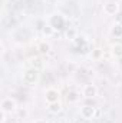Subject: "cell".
Segmentation results:
<instances>
[{
	"mask_svg": "<svg viewBox=\"0 0 122 123\" xmlns=\"http://www.w3.org/2000/svg\"><path fill=\"white\" fill-rule=\"evenodd\" d=\"M58 96H59V93L56 92V90H49L47 92V100L49 102H55L58 99Z\"/></svg>",
	"mask_w": 122,
	"mask_h": 123,
	"instance_id": "6da1fadb",
	"label": "cell"
},
{
	"mask_svg": "<svg viewBox=\"0 0 122 123\" xmlns=\"http://www.w3.org/2000/svg\"><path fill=\"white\" fill-rule=\"evenodd\" d=\"M82 115H83L85 117H92V116H93V107H85V109L82 110Z\"/></svg>",
	"mask_w": 122,
	"mask_h": 123,
	"instance_id": "7a4b0ae2",
	"label": "cell"
},
{
	"mask_svg": "<svg viewBox=\"0 0 122 123\" xmlns=\"http://www.w3.org/2000/svg\"><path fill=\"white\" fill-rule=\"evenodd\" d=\"M85 96L86 97H91V96H95V87H92L91 85L85 87Z\"/></svg>",
	"mask_w": 122,
	"mask_h": 123,
	"instance_id": "3957f363",
	"label": "cell"
},
{
	"mask_svg": "<svg viewBox=\"0 0 122 123\" xmlns=\"http://www.w3.org/2000/svg\"><path fill=\"white\" fill-rule=\"evenodd\" d=\"M116 9H118L116 3H109V6H106V12H108V13H115Z\"/></svg>",
	"mask_w": 122,
	"mask_h": 123,
	"instance_id": "277c9868",
	"label": "cell"
},
{
	"mask_svg": "<svg viewBox=\"0 0 122 123\" xmlns=\"http://www.w3.org/2000/svg\"><path fill=\"white\" fill-rule=\"evenodd\" d=\"M76 99H78V96H76V93H75V92H69V93H68V100L75 102Z\"/></svg>",
	"mask_w": 122,
	"mask_h": 123,
	"instance_id": "5b68a950",
	"label": "cell"
},
{
	"mask_svg": "<svg viewBox=\"0 0 122 123\" xmlns=\"http://www.w3.org/2000/svg\"><path fill=\"white\" fill-rule=\"evenodd\" d=\"M59 110H61V105H59V103H52L50 112H59Z\"/></svg>",
	"mask_w": 122,
	"mask_h": 123,
	"instance_id": "8992f818",
	"label": "cell"
},
{
	"mask_svg": "<svg viewBox=\"0 0 122 123\" xmlns=\"http://www.w3.org/2000/svg\"><path fill=\"white\" fill-rule=\"evenodd\" d=\"M39 49H40V52H42V53H47V52H49V44L43 43V44H40V47H39Z\"/></svg>",
	"mask_w": 122,
	"mask_h": 123,
	"instance_id": "52a82bcc",
	"label": "cell"
},
{
	"mask_svg": "<svg viewBox=\"0 0 122 123\" xmlns=\"http://www.w3.org/2000/svg\"><path fill=\"white\" fill-rule=\"evenodd\" d=\"M114 53L116 56H122V46H115L114 47Z\"/></svg>",
	"mask_w": 122,
	"mask_h": 123,
	"instance_id": "ba28073f",
	"label": "cell"
},
{
	"mask_svg": "<svg viewBox=\"0 0 122 123\" xmlns=\"http://www.w3.org/2000/svg\"><path fill=\"white\" fill-rule=\"evenodd\" d=\"M102 123H114V122H112L111 119H103V117H102Z\"/></svg>",
	"mask_w": 122,
	"mask_h": 123,
	"instance_id": "9c48e42d",
	"label": "cell"
},
{
	"mask_svg": "<svg viewBox=\"0 0 122 123\" xmlns=\"http://www.w3.org/2000/svg\"><path fill=\"white\" fill-rule=\"evenodd\" d=\"M7 123H16V122H14V120H9Z\"/></svg>",
	"mask_w": 122,
	"mask_h": 123,
	"instance_id": "30bf717a",
	"label": "cell"
},
{
	"mask_svg": "<svg viewBox=\"0 0 122 123\" xmlns=\"http://www.w3.org/2000/svg\"><path fill=\"white\" fill-rule=\"evenodd\" d=\"M37 123H46V122H37Z\"/></svg>",
	"mask_w": 122,
	"mask_h": 123,
	"instance_id": "8fae6325",
	"label": "cell"
}]
</instances>
